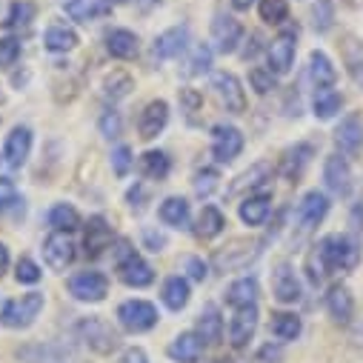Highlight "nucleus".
I'll use <instances>...</instances> for the list:
<instances>
[{"label": "nucleus", "instance_id": "f257e3e1", "mask_svg": "<svg viewBox=\"0 0 363 363\" xmlns=\"http://www.w3.org/2000/svg\"><path fill=\"white\" fill-rule=\"evenodd\" d=\"M309 278L312 284H323L326 272H349L360 260V249L349 235H326L318 252L309 257Z\"/></svg>", "mask_w": 363, "mask_h": 363}, {"label": "nucleus", "instance_id": "f03ea898", "mask_svg": "<svg viewBox=\"0 0 363 363\" xmlns=\"http://www.w3.org/2000/svg\"><path fill=\"white\" fill-rule=\"evenodd\" d=\"M74 337H77L86 349H92L95 354H112V352H118V346H121L118 329H115L106 318H101V315L80 318V320L74 323Z\"/></svg>", "mask_w": 363, "mask_h": 363}, {"label": "nucleus", "instance_id": "7ed1b4c3", "mask_svg": "<svg viewBox=\"0 0 363 363\" xmlns=\"http://www.w3.org/2000/svg\"><path fill=\"white\" fill-rule=\"evenodd\" d=\"M115 269H118V278L132 286V289H143L155 281V269L140 257V252L132 249L129 240H121L115 249Z\"/></svg>", "mask_w": 363, "mask_h": 363}, {"label": "nucleus", "instance_id": "20e7f679", "mask_svg": "<svg viewBox=\"0 0 363 363\" xmlns=\"http://www.w3.org/2000/svg\"><path fill=\"white\" fill-rule=\"evenodd\" d=\"M40 312H43V292H26V295H21L4 306L0 323L6 329H29Z\"/></svg>", "mask_w": 363, "mask_h": 363}, {"label": "nucleus", "instance_id": "39448f33", "mask_svg": "<svg viewBox=\"0 0 363 363\" xmlns=\"http://www.w3.org/2000/svg\"><path fill=\"white\" fill-rule=\"evenodd\" d=\"M69 292L80 303H101L109 295V278L104 275V272H95V269L77 272V275L69 278Z\"/></svg>", "mask_w": 363, "mask_h": 363}, {"label": "nucleus", "instance_id": "423d86ee", "mask_svg": "<svg viewBox=\"0 0 363 363\" xmlns=\"http://www.w3.org/2000/svg\"><path fill=\"white\" fill-rule=\"evenodd\" d=\"M118 323H121V329H126L132 335L149 332L157 326V309L149 301H126L118 306Z\"/></svg>", "mask_w": 363, "mask_h": 363}, {"label": "nucleus", "instance_id": "0eeeda50", "mask_svg": "<svg viewBox=\"0 0 363 363\" xmlns=\"http://www.w3.org/2000/svg\"><path fill=\"white\" fill-rule=\"evenodd\" d=\"M18 357L26 363H83L77 352L66 343H29L18 349Z\"/></svg>", "mask_w": 363, "mask_h": 363}, {"label": "nucleus", "instance_id": "6e6552de", "mask_svg": "<svg viewBox=\"0 0 363 363\" xmlns=\"http://www.w3.org/2000/svg\"><path fill=\"white\" fill-rule=\"evenodd\" d=\"M257 332V303L255 306H240V309H232V318H229V326H226V337L235 349H243Z\"/></svg>", "mask_w": 363, "mask_h": 363}, {"label": "nucleus", "instance_id": "1a4fd4ad", "mask_svg": "<svg viewBox=\"0 0 363 363\" xmlns=\"http://www.w3.org/2000/svg\"><path fill=\"white\" fill-rule=\"evenodd\" d=\"M295 52H298V35L292 29L281 32L269 46V72L272 74H286L295 63Z\"/></svg>", "mask_w": 363, "mask_h": 363}, {"label": "nucleus", "instance_id": "9d476101", "mask_svg": "<svg viewBox=\"0 0 363 363\" xmlns=\"http://www.w3.org/2000/svg\"><path fill=\"white\" fill-rule=\"evenodd\" d=\"M112 238H115V232H112V226H109V220H106L104 215L89 218L86 235H83V255L92 257V260L101 257V255L112 246Z\"/></svg>", "mask_w": 363, "mask_h": 363}, {"label": "nucleus", "instance_id": "9b49d317", "mask_svg": "<svg viewBox=\"0 0 363 363\" xmlns=\"http://www.w3.org/2000/svg\"><path fill=\"white\" fill-rule=\"evenodd\" d=\"M243 152V135L235 126H215L212 129V157L218 163H232Z\"/></svg>", "mask_w": 363, "mask_h": 363}, {"label": "nucleus", "instance_id": "f8f14e48", "mask_svg": "<svg viewBox=\"0 0 363 363\" xmlns=\"http://www.w3.org/2000/svg\"><path fill=\"white\" fill-rule=\"evenodd\" d=\"M43 260L55 272H63L74 260V243H72L69 232H52L43 240Z\"/></svg>", "mask_w": 363, "mask_h": 363}, {"label": "nucleus", "instance_id": "ddd939ff", "mask_svg": "<svg viewBox=\"0 0 363 363\" xmlns=\"http://www.w3.org/2000/svg\"><path fill=\"white\" fill-rule=\"evenodd\" d=\"M212 86H215V92H218L220 104H223L229 112H235V115L246 112V92H243V86H240V80H238L235 74H229V72H218L215 80H212Z\"/></svg>", "mask_w": 363, "mask_h": 363}, {"label": "nucleus", "instance_id": "4468645a", "mask_svg": "<svg viewBox=\"0 0 363 363\" xmlns=\"http://www.w3.org/2000/svg\"><path fill=\"white\" fill-rule=\"evenodd\" d=\"M323 180L332 195L337 198H346L352 192V169H349V160L343 155H329L326 157V166H323Z\"/></svg>", "mask_w": 363, "mask_h": 363}, {"label": "nucleus", "instance_id": "2eb2a0df", "mask_svg": "<svg viewBox=\"0 0 363 363\" xmlns=\"http://www.w3.org/2000/svg\"><path fill=\"white\" fill-rule=\"evenodd\" d=\"M301 281L295 275V269L289 263H278V269L272 272V295L281 303H298L301 301Z\"/></svg>", "mask_w": 363, "mask_h": 363}, {"label": "nucleus", "instance_id": "dca6fc26", "mask_svg": "<svg viewBox=\"0 0 363 363\" xmlns=\"http://www.w3.org/2000/svg\"><path fill=\"white\" fill-rule=\"evenodd\" d=\"M203 349H206V343L201 340L198 332H180V335L169 343L166 354H169L174 363H198V360L203 357Z\"/></svg>", "mask_w": 363, "mask_h": 363}, {"label": "nucleus", "instance_id": "f3484780", "mask_svg": "<svg viewBox=\"0 0 363 363\" xmlns=\"http://www.w3.org/2000/svg\"><path fill=\"white\" fill-rule=\"evenodd\" d=\"M240 38H243V26H240L232 15H218V18H215V23H212V40H215L218 52L232 55V52L238 49Z\"/></svg>", "mask_w": 363, "mask_h": 363}, {"label": "nucleus", "instance_id": "a211bd4d", "mask_svg": "<svg viewBox=\"0 0 363 363\" xmlns=\"http://www.w3.org/2000/svg\"><path fill=\"white\" fill-rule=\"evenodd\" d=\"M326 212H329V198L323 192H306L303 201L298 203V223H301V229L303 232L315 229L326 218Z\"/></svg>", "mask_w": 363, "mask_h": 363}, {"label": "nucleus", "instance_id": "6ab92c4d", "mask_svg": "<svg viewBox=\"0 0 363 363\" xmlns=\"http://www.w3.org/2000/svg\"><path fill=\"white\" fill-rule=\"evenodd\" d=\"M169 123V104L166 101H152L143 112H140V121H138V132L143 140H152L157 138Z\"/></svg>", "mask_w": 363, "mask_h": 363}, {"label": "nucleus", "instance_id": "aec40b11", "mask_svg": "<svg viewBox=\"0 0 363 363\" xmlns=\"http://www.w3.org/2000/svg\"><path fill=\"white\" fill-rule=\"evenodd\" d=\"M186 46H189V29L186 26H174V29H169V32L155 38L152 52H155L157 60H172V57H177L180 52H184Z\"/></svg>", "mask_w": 363, "mask_h": 363}, {"label": "nucleus", "instance_id": "412c9836", "mask_svg": "<svg viewBox=\"0 0 363 363\" xmlns=\"http://www.w3.org/2000/svg\"><path fill=\"white\" fill-rule=\"evenodd\" d=\"M335 143L343 155H357L363 149V121L360 115H349L340 121L337 132H335Z\"/></svg>", "mask_w": 363, "mask_h": 363}, {"label": "nucleus", "instance_id": "4be33fe9", "mask_svg": "<svg viewBox=\"0 0 363 363\" xmlns=\"http://www.w3.org/2000/svg\"><path fill=\"white\" fill-rule=\"evenodd\" d=\"M29 152H32V129H26V126H15L12 135L6 138V149H4L6 163H9L12 169H21V166L26 163Z\"/></svg>", "mask_w": 363, "mask_h": 363}, {"label": "nucleus", "instance_id": "5701e85b", "mask_svg": "<svg viewBox=\"0 0 363 363\" xmlns=\"http://www.w3.org/2000/svg\"><path fill=\"white\" fill-rule=\"evenodd\" d=\"M66 15L80 21V23H89V21H98L104 15L112 12V0H66L63 4Z\"/></svg>", "mask_w": 363, "mask_h": 363}, {"label": "nucleus", "instance_id": "b1692460", "mask_svg": "<svg viewBox=\"0 0 363 363\" xmlns=\"http://www.w3.org/2000/svg\"><path fill=\"white\" fill-rule=\"evenodd\" d=\"M223 318H220V309L218 306H206L203 312H201V318H198V326H195V332L201 335V340L206 343V346H218L220 340H223Z\"/></svg>", "mask_w": 363, "mask_h": 363}, {"label": "nucleus", "instance_id": "393cba45", "mask_svg": "<svg viewBox=\"0 0 363 363\" xmlns=\"http://www.w3.org/2000/svg\"><path fill=\"white\" fill-rule=\"evenodd\" d=\"M326 309L332 315L335 323H349L352 315H354V301H352V292L346 286H332L329 295H326Z\"/></svg>", "mask_w": 363, "mask_h": 363}, {"label": "nucleus", "instance_id": "a878e982", "mask_svg": "<svg viewBox=\"0 0 363 363\" xmlns=\"http://www.w3.org/2000/svg\"><path fill=\"white\" fill-rule=\"evenodd\" d=\"M257 255V249L255 246H249V243H235V246H229L226 252H218L215 255V266L218 269H223V272H232V269H243L252 257Z\"/></svg>", "mask_w": 363, "mask_h": 363}, {"label": "nucleus", "instance_id": "bb28decb", "mask_svg": "<svg viewBox=\"0 0 363 363\" xmlns=\"http://www.w3.org/2000/svg\"><path fill=\"white\" fill-rule=\"evenodd\" d=\"M106 49L112 57H121V60H129L138 55V35L129 32V29H112L106 35Z\"/></svg>", "mask_w": 363, "mask_h": 363}, {"label": "nucleus", "instance_id": "cd10ccee", "mask_svg": "<svg viewBox=\"0 0 363 363\" xmlns=\"http://www.w3.org/2000/svg\"><path fill=\"white\" fill-rule=\"evenodd\" d=\"M269 212H272V198H269L266 192H263V195H252V198H246V201L240 203V220H243L246 226H260V223H266Z\"/></svg>", "mask_w": 363, "mask_h": 363}, {"label": "nucleus", "instance_id": "c85d7f7f", "mask_svg": "<svg viewBox=\"0 0 363 363\" xmlns=\"http://www.w3.org/2000/svg\"><path fill=\"white\" fill-rule=\"evenodd\" d=\"M257 295H260L257 281H255V278H240V281H235V284L226 289V303H229L232 309L255 306V303H257Z\"/></svg>", "mask_w": 363, "mask_h": 363}, {"label": "nucleus", "instance_id": "c756f323", "mask_svg": "<svg viewBox=\"0 0 363 363\" xmlns=\"http://www.w3.org/2000/svg\"><path fill=\"white\" fill-rule=\"evenodd\" d=\"M340 106H343V98H340V92H335L332 86H318V89H315L312 109H315V115H318L320 121L335 118V115L340 112Z\"/></svg>", "mask_w": 363, "mask_h": 363}, {"label": "nucleus", "instance_id": "7c9ffc66", "mask_svg": "<svg viewBox=\"0 0 363 363\" xmlns=\"http://www.w3.org/2000/svg\"><path fill=\"white\" fill-rule=\"evenodd\" d=\"M189 284H186V278H180V275H172L166 284H163V303H166V309H172V312H180V309H186V303H189Z\"/></svg>", "mask_w": 363, "mask_h": 363}, {"label": "nucleus", "instance_id": "2f4dec72", "mask_svg": "<svg viewBox=\"0 0 363 363\" xmlns=\"http://www.w3.org/2000/svg\"><path fill=\"white\" fill-rule=\"evenodd\" d=\"M269 332L275 335L281 343H286V340H295L303 332V320L292 312H275L272 315V323H269Z\"/></svg>", "mask_w": 363, "mask_h": 363}, {"label": "nucleus", "instance_id": "473e14b6", "mask_svg": "<svg viewBox=\"0 0 363 363\" xmlns=\"http://www.w3.org/2000/svg\"><path fill=\"white\" fill-rule=\"evenodd\" d=\"M43 43L49 52H72L77 46V32L66 23H52L43 35Z\"/></svg>", "mask_w": 363, "mask_h": 363}, {"label": "nucleus", "instance_id": "72a5a7b5", "mask_svg": "<svg viewBox=\"0 0 363 363\" xmlns=\"http://www.w3.org/2000/svg\"><path fill=\"white\" fill-rule=\"evenodd\" d=\"M160 220L166 226H174V229L189 226V203L184 198H166L160 203Z\"/></svg>", "mask_w": 363, "mask_h": 363}, {"label": "nucleus", "instance_id": "f704fd0d", "mask_svg": "<svg viewBox=\"0 0 363 363\" xmlns=\"http://www.w3.org/2000/svg\"><path fill=\"white\" fill-rule=\"evenodd\" d=\"M223 226H226L223 212L218 206H203V212L198 218V226H195V235L203 238V240H212V238H218L223 232Z\"/></svg>", "mask_w": 363, "mask_h": 363}, {"label": "nucleus", "instance_id": "c9c22d12", "mask_svg": "<svg viewBox=\"0 0 363 363\" xmlns=\"http://www.w3.org/2000/svg\"><path fill=\"white\" fill-rule=\"evenodd\" d=\"M135 89V80L123 72V69H115V72H109L106 77H104V95L109 98V101H123L129 92Z\"/></svg>", "mask_w": 363, "mask_h": 363}, {"label": "nucleus", "instance_id": "e433bc0d", "mask_svg": "<svg viewBox=\"0 0 363 363\" xmlns=\"http://www.w3.org/2000/svg\"><path fill=\"white\" fill-rule=\"evenodd\" d=\"M309 77H312L315 89H318V86H332V83H335L337 72H335L332 60H329L323 52H312V57H309Z\"/></svg>", "mask_w": 363, "mask_h": 363}, {"label": "nucleus", "instance_id": "4c0bfd02", "mask_svg": "<svg viewBox=\"0 0 363 363\" xmlns=\"http://www.w3.org/2000/svg\"><path fill=\"white\" fill-rule=\"evenodd\" d=\"M269 174H272V163H255L249 172H243L235 184H232V189H229V195H240L243 189H255V186H260L263 180H269Z\"/></svg>", "mask_w": 363, "mask_h": 363}, {"label": "nucleus", "instance_id": "58836bf2", "mask_svg": "<svg viewBox=\"0 0 363 363\" xmlns=\"http://www.w3.org/2000/svg\"><path fill=\"white\" fill-rule=\"evenodd\" d=\"M140 169H143V174L152 177V180H166L169 172H172V160H169L166 152H146V155L140 157Z\"/></svg>", "mask_w": 363, "mask_h": 363}, {"label": "nucleus", "instance_id": "ea45409f", "mask_svg": "<svg viewBox=\"0 0 363 363\" xmlns=\"http://www.w3.org/2000/svg\"><path fill=\"white\" fill-rule=\"evenodd\" d=\"M49 226H55V232H74V229L80 226V215H77L74 206L57 203V206H52V212H49Z\"/></svg>", "mask_w": 363, "mask_h": 363}, {"label": "nucleus", "instance_id": "a19ab883", "mask_svg": "<svg viewBox=\"0 0 363 363\" xmlns=\"http://www.w3.org/2000/svg\"><path fill=\"white\" fill-rule=\"evenodd\" d=\"M257 12H260V21H266V23H284L286 18H289V6H286V0H260V6H257Z\"/></svg>", "mask_w": 363, "mask_h": 363}, {"label": "nucleus", "instance_id": "79ce46f5", "mask_svg": "<svg viewBox=\"0 0 363 363\" xmlns=\"http://www.w3.org/2000/svg\"><path fill=\"white\" fill-rule=\"evenodd\" d=\"M180 106H184L189 123H198V112L203 109V95L198 89H180Z\"/></svg>", "mask_w": 363, "mask_h": 363}, {"label": "nucleus", "instance_id": "37998d69", "mask_svg": "<svg viewBox=\"0 0 363 363\" xmlns=\"http://www.w3.org/2000/svg\"><path fill=\"white\" fill-rule=\"evenodd\" d=\"M309 155H312V146H295V149L286 152V157H284V172H286L289 177H298L301 169L306 166Z\"/></svg>", "mask_w": 363, "mask_h": 363}, {"label": "nucleus", "instance_id": "c03bdc74", "mask_svg": "<svg viewBox=\"0 0 363 363\" xmlns=\"http://www.w3.org/2000/svg\"><path fill=\"white\" fill-rule=\"evenodd\" d=\"M192 186H195V195H198V198H209V195L218 189V172H215V169H201V172H195Z\"/></svg>", "mask_w": 363, "mask_h": 363}, {"label": "nucleus", "instance_id": "a18cd8bd", "mask_svg": "<svg viewBox=\"0 0 363 363\" xmlns=\"http://www.w3.org/2000/svg\"><path fill=\"white\" fill-rule=\"evenodd\" d=\"M35 18V4H29V0H21V4L12 6V15H9V29H26Z\"/></svg>", "mask_w": 363, "mask_h": 363}, {"label": "nucleus", "instance_id": "49530a36", "mask_svg": "<svg viewBox=\"0 0 363 363\" xmlns=\"http://www.w3.org/2000/svg\"><path fill=\"white\" fill-rule=\"evenodd\" d=\"M18 57H21V43L15 38H0V69L15 66Z\"/></svg>", "mask_w": 363, "mask_h": 363}, {"label": "nucleus", "instance_id": "de8ad7c7", "mask_svg": "<svg viewBox=\"0 0 363 363\" xmlns=\"http://www.w3.org/2000/svg\"><path fill=\"white\" fill-rule=\"evenodd\" d=\"M15 278H18L21 284H38V281H40V266H38L32 257H21V260H18Z\"/></svg>", "mask_w": 363, "mask_h": 363}, {"label": "nucleus", "instance_id": "09e8293b", "mask_svg": "<svg viewBox=\"0 0 363 363\" xmlns=\"http://www.w3.org/2000/svg\"><path fill=\"white\" fill-rule=\"evenodd\" d=\"M212 69V49L209 46H198L192 60H189V74H206Z\"/></svg>", "mask_w": 363, "mask_h": 363}, {"label": "nucleus", "instance_id": "8fccbe9b", "mask_svg": "<svg viewBox=\"0 0 363 363\" xmlns=\"http://www.w3.org/2000/svg\"><path fill=\"white\" fill-rule=\"evenodd\" d=\"M101 132H104V138H109V140L121 138L123 123H121V115H118L115 109H109V112H104V115H101Z\"/></svg>", "mask_w": 363, "mask_h": 363}, {"label": "nucleus", "instance_id": "3c124183", "mask_svg": "<svg viewBox=\"0 0 363 363\" xmlns=\"http://www.w3.org/2000/svg\"><path fill=\"white\" fill-rule=\"evenodd\" d=\"M249 80H252V86H255L257 95H266L269 89H275V74H272L269 69H252Z\"/></svg>", "mask_w": 363, "mask_h": 363}, {"label": "nucleus", "instance_id": "603ef678", "mask_svg": "<svg viewBox=\"0 0 363 363\" xmlns=\"http://www.w3.org/2000/svg\"><path fill=\"white\" fill-rule=\"evenodd\" d=\"M112 166H115V174L118 177H126L129 169H132V149L129 146H118L115 155H112Z\"/></svg>", "mask_w": 363, "mask_h": 363}, {"label": "nucleus", "instance_id": "864d4df0", "mask_svg": "<svg viewBox=\"0 0 363 363\" xmlns=\"http://www.w3.org/2000/svg\"><path fill=\"white\" fill-rule=\"evenodd\" d=\"M332 26V0H318L315 6V29L318 32H329Z\"/></svg>", "mask_w": 363, "mask_h": 363}, {"label": "nucleus", "instance_id": "5fc2aeb1", "mask_svg": "<svg viewBox=\"0 0 363 363\" xmlns=\"http://www.w3.org/2000/svg\"><path fill=\"white\" fill-rule=\"evenodd\" d=\"M9 203H18V192H15V184L9 177H0V212H4Z\"/></svg>", "mask_w": 363, "mask_h": 363}, {"label": "nucleus", "instance_id": "6e6d98bb", "mask_svg": "<svg viewBox=\"0 0 363 363\" xmlns=\"http://www.w3.org/2000/svg\"><path fill=\"white\" fill-rule=\"evenodd\" d=\"M186 272H189V278H192V281H206L209 266H206L201 257H186Z\"/></svg>", "mask_w": 363, "mask_h": 363}, {"label": "nucleus", "instance_id": "4d7b16f0", "mask_svg": "<svg viewBox=\"0 0 363 363\" xmlns=\"http://www.w3.org/2000/svg\"><path fill=\"white\" fill-rule=\"evenodd\" d=\"M143 243H146L149 252H163L166 235H160V232H155V229H143Z\"/></svg>", "mask_w": 363, "mask_h": 363}, {"label": "nucleus", "instance_id": "13d9d810", "mask_svg": "<svg viewBox=\"0 0 363 363\" xmlns=\"http://www.w3.org/2000/svg\"><path fill=\"white\" fill-rule=\"evenodd\" d=\"M121 363H149V354H146L143 349L132 346V349H126V352H123V360H121Z\"/></svg>", "mask_w": 363, "mask_h": 363}, {"label": "nucleus", "instance_id": "bf43d9fd", "mask_svg": "<svg viewBox=\"0 0 363 363\" xmlns=\"http://www.w3.org/2000/svg\"><path fill=\"white\" fill-rule=\"evenodd\" d=\"M143 198H146V192H143V186L138 184V186H135V189L129 192V201H132V209H138V212H140V209H143V203H140Z\"/></svg>", "mask_w": 363, "mask_h": 363}, {"label": "nucleus", "instance_id": "052dcab7", "mask_svg": "<svg viewBox=\"0 0 363 363\" xmlns=\"http://www.w3.org/2000/svg\"><path fill=\"white\" fill-rule=\"evenodd\" d=\"M12 0H0V26H6L9 23V15H12Z\"/></svg>", "mask_w": 363, "mask_h": 363}, {"label": "nucleus", "instance_id": "680f3d73", "mask_svg": "<svg viewBox=\"0 0 363 363\" xmlns=\"http://www.w3.org/2000/svg\"><path fill=\"white\" fill-rule=\"evenodd\" d=\"M9 269V249L0 243V275H4V272Z\"/></svg>", "mask_w": 363, "mask_h": 363}, {"label": "nucleus", "instance_id": "e2e57ef3", "mask_svg": "<svg viewBox=\"0 0 363 363\" xmlns=\"http://www.w3.org/2000/svg\"><path fill=\"white\" fill-rule=\"evenodd\" d=\"M252 4H255V0H232V6H235L238 12H246Z\"/></svg>", "mask_w": 363, "mask_h": 363}, {"label": "nucleus", "instance_id": "0e129e2a", "mask_svg": "<svg viewBox=\"0 0 363 363\" xmlns=\"http://www.w3.org/2000/svg\"><path fill=\"white\" fill-rule=\"evenodd\" d=\"M212 363H246L243 357H218V360H212Z\"/></svg>", "mask_w": 363, "mask_h": 363}, {"label": "nucleus", "instance_id": "69168bd1", "mask_svg": "<svg viewBox=\"0 0 363 363\" xmlns=\"http://www.w3.org/2000/svg\"><path fill=\"white\" fill-rule=\"evenodd\" d=\"M0 104H4V89H0Z\"/></svg>", "mask_w": 363, "mask_h": 363}]
</instances>
